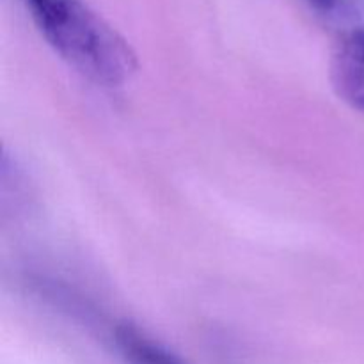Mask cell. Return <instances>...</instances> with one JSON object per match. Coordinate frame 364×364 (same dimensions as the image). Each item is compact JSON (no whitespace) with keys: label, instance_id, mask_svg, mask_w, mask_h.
Masks as SVG:
<instances>
[{"label":"cell","instance_id":"cell-1","mask_svg":"<svg viewBox=\"0 0 364 364\" xmlns=\"http://www.w3.org/2000/svg\"><path fill=\"white\" fill-rule=\"evenodd\" d=\"M38 31L75 71L103 87L130 80L137 59L127 39L84 0H23Z\"/></svg>","mask_w":364,"mask_h":364},{"label":"cell","instance_id":"cell-2","mask_svg":"<svg viewBox=\"0 0 364 364\" xmlns=\"http://www.w3.org/2000/svg\"><path fill=\"white\" fill-rule=\"evenodd\" d=\"M331 80L338 96L364 114V25H354L340 38L331 59Z\"/></svg>","mask_w":364,"mask_h":364},{"label":"cell","instance_id":"cell-3","mask_svg":"<svg viewBox=\"0 0 364 364\" xmlns=\"http://www.w3.org/2000/svg\"><path fill=\"white\" fill-rule=\"evenodd\" d=\"M116 345L127 364H185L169 347L134 323L117 327Z\"/></svg>","mask_w":364,"mask_h":364},{"label":"cell","instance_id":"cell-4","mask_svg":"<svg viewBox=\"0 0 364 364\" xmlns=\"http://www.w3.org/2000/svg\"><path fill=\"white\" fill-rule=\"evenodd\" d=\"M308 9L331 21H352L363 13L364 0H301Z\"/></svg>","mask_w":364,"mask_h":364}]
</instances>
